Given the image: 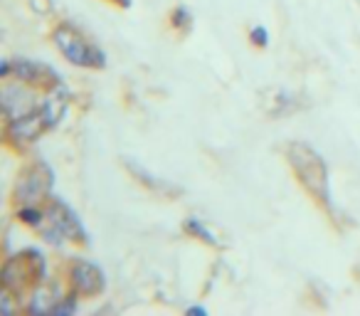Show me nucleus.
Returning a JSON list of instances; mask_svg holds the SVG:
<instances>
[{
	"mask_svg": "<svg viewBox=\"0 0 360 316\" xmlns=\"http://www.w3.org/2000/svg\"><path fill=\"white\" fill-rule=\"evenodd\" d=\"M170 20H173V27L178 32H191V27H193V15H191V11L188 8H175L173 11V15H170Z\"/></svg>",
	"mask_w": 360,
	"mask_h": 316,
	"instance_id": "13",
	"label": "nucleus"
},
{
	"mask_svg": "<svg viewBox=\"0 0 360 316\" xmlns=\"http://www.w3.org/2000/svg\"><path fill=\"white\" fill-rule=\"evenodd\" d=\"M72 286H75L77 294L82 296H96L101 289H104V272L99 270L91 262H75L72 265Z\"/></svg>",
	"mask_w": 360,
	"mask_h": 316,
	"instance_id": "9",
	"label": "nucleus"
},
{
	"mask_svg": "<svg viewBox=\"0 0 360 316\" xmlns=\"http://www.w3.org/2000/svg\"><path fill=\"white\" fill-rule=\"evenodd\" d=\"M126 171H129L131 176H134L136 181L141 183V186L148 188L150 193H158V196H165V198H175V196H180V188H175V186H170V183L160 181V178L150 176V173L146 171L143 166H136L134 161H126Z\"/></svg>",
	"mask_w": 360,
	"mask_h": 316,
	"instance_id": "10",
	"label": "nucleus"
},
{
	"mask_svg": "<svg viewBox=\"0 0 360 316\" xmlns=\"http://www.w3.org/2000/svg\"><path fill=\"white\" fill-rule=\"evenodd\" d=\"M42 277H45V257L35 250H25L6 262V267H3V289L20 294L27 286L42 282Z\"/></svg>",
	"mask_w": 360,
	"mask_h": 316,
	"instance_id": "3",
	"label": "nucleus"
},
{
	"mask_svg": "<svg viewBox=\"0 0 360 316\" xmlns=\"http://www.w3.org/2000/svg\"><path fill=\"white\" fill-rule=\"evenodd\" d=\"M55 45L72 65L89 67V70H101L106 65L104 52L96 45H91L89 40H84V35L72 25H67V23L55 30Z\"/></svg>",
	"mask_w": 360,
	"mask_h": 316,
	"instance_id": "4",
	"label": "nucleus"
},
{
	"mask_svg": "<svg viewBox=\"0 0 360 316\" xmlns=\"http://www.w3.org/2000/svg\"><path fill=\"white\" fill-rule=\"evenodd\" d=\"M0 75L3 77H18L20 82H27V84H35L42 87V89H55L60 87V77L52 67L40 65V62H32V60H6L3 67H0Z\"/></svg>",
	"mask_w": 360,
	"mask_h": 316,
	"instance_id": "6",
	"label": "nucleus"
},
{
	"mask_svg": "<svg viewBox=\"0 0 360 316\" xmlns=\"http://www.w3.org/2000/svg\"><path fill=\"white\" fill-rule=\"evenodd\" d=\"M250 40H252V45H257V47H266V45H269V32H266L262 25L259 27H252Z\"/></svg>",
	"mask_w": 360,
	"mask_h": 316,
	"instance_id": "14",
	"label": "nucleus"
},
{
	"mask_svg": "<svg viewBox=\"0 0 360 316\" xmlns=\"http://www.w3.org/2000/svg\"><path fill=\"white\" fill-rule=\"evenodd\" d=\"M188 314H205V309H200V306H191V309H188Z\"/></svg>",
	"mask_w": 360,
	"mask_h": 316,
	"instance_id": "17",
	"label": "nucleus"
},
{
	"mask_svg": "<svg viewBox=\"0 0 360 316\" xmlns=\"http://www.w3.org/2000/svg\"><path fill=\"white\" fill-rule=\"evenodd\" d=\"M286 161H289L294 176L299 178V183L304 186V191L314 198V203H319L326 210H333L330 203V183H328V168L326 161L321 158L319 151H314L304 141H291L286 144Z\"/></svg>",
	"mask_w": 360,
	"mask_h": 316,
	"instance_id": "1",
	"label": "nucleus"
},
{
	"mask_svg": "<svg viewBox=\"0 0 360 316\" xmlns=\"http://www.w3.org/2000/svg\"><path fill=\"white\" fill-rule=\"evenodd\" d=\"M62 296H60V286L57 284H45L35 291L32 296V304H30V311L32 314H47V311H55L60 306Z\"/></svg>",
	"mask_w": 360,
	"mask_h": 316,
	"instance_id": "11",
	"label": "nucleus"
},
{
	"mask_svg": "<svg viewBox=\"0 0 360 316\" xmlns=\"http://www.w3.org/2000/svg\"><path fill=\"white\" fill-rule=\"evenodd\" d=\"M30 8L35 13H40V15H47V13L55 8V3H52V0H30Z\"/></svg>",
	"mask_w": 360,
	"mask_h": 316,
	"instance_id": "15",
	"label": "nucleus"
},
{
	"mask_svg": "<svg viewBox=\"0 0 360 316\" xmlns=\"http://www.w3.org/2000/svg\"><path fill=\"white\" fill-rule=\"evenodd\" d=\"M186 232H188V235H193V237H200L202 242H207V245H212V247L220 245V242L215 240V235H212V232L207 230V227L202 225V222H198L195 217L186 222Z\"/></svg>",
	"mask_w": 360,
	"mask_h": 316,
	"instance_id": "12",
	"label": "nucleus"
},
{
	"mask_svg": "<svg viewBox=\"0 0 360 316\" xmlns=\"http://www.w3.org/2000/svg\"><path fill=\"white\" fill-rule=\"evenodd\" d=\"M55 129L50 121V116L45 114V109H37L32 111L30 116L25 119H18V121H8V136L15 146H22V144H32L35 139H40V134L45 131Z\"/></svg>",
	"mask_w": 360,
	"mask_h": 316,
	"instance_id": "7",
	"label": "nucleus"
},
{
	"mask_svg": "<svg viewBox=\"0 0 360 316\" xmlns=\"http://www.w3.org/2000/svg\"><path fill=\"white\" fill-rule=\"evenodd\" d=\"M42 104H37L35 96L20 84H6L3 87V111H6L8 121H18L30 116L32 111H37Z\"/></svg>",
	"mask_w": 360,
	"mask_h": 316,
	"instance_id": "8",
	"label": "nucleus"
},
{
	"mask_svg": "<svg viewBox=\"0 0 360 316\" xmlns=\"http://www.w3.org/2000/svg\"><path fill=\"white\" fill-rule=\"evenodd\" d=\"M52 183H55V176H52V168L47 163L37 161L27 166L15 186V198L20 208H40V203H45L50 196Z\"/></svg>",
	"mask_w": 360,
	"mask_h": 316,
	"instance_id": "5",
	"label": "nucleus"
},
{
	"mask_svg": "<svg viewBox=\"0 0 360 316\" xmlns=\"http://www.w3.org/2000/svg\"><path fill=\"white\" fill-rule=\"evenodd\" d=\"M37 230L42 232V237L50 245H62L65 240L79 242V245L86 242V232L82 227L77 213L62 201H50V206L45 210V220H42V225Z\"/></svg>",
	"mask_w": 360,
	"mask_h": 316,
	"instance_id": "2",
	"label": "nucleus"
},
{
	"mask_svg": "<svg viewBox=\"0 0 360 316\" xmlns=\"http://www.w3.org/2000/svg\"><path fill=\"white\" fill-rule=\"evenodd\" d=\"M111 6H119V8H131V0H109Z\"/></svg>",
	"mask_w": 360,
	"mask_h": 316,
	"instance_id": "16",
	"label": "nucleus"
}]
</instances>
